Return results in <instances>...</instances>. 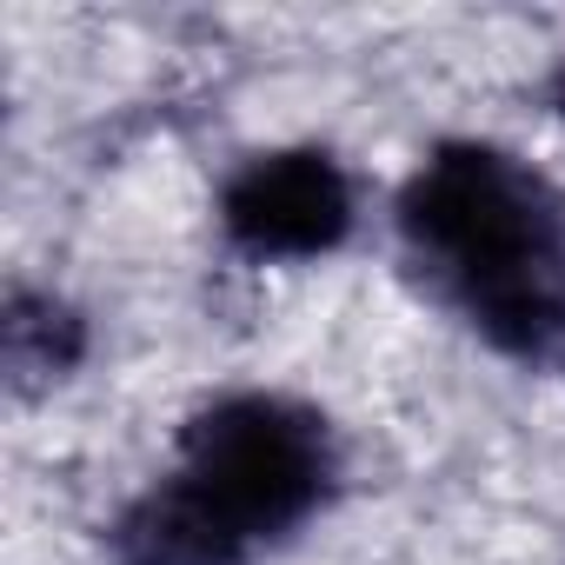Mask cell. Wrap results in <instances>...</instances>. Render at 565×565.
<instances>
[{
  "label": "cell",
  "mask_w": 565,
  "mask_h": 565,
  "mask_svg": "<svg viewBox=\"0 0 565 565\" xmlns=\"http://www.w3.org/2000/svg\"><path fill=\"white\" fill-rule=\"evenodd\" d=\"M0 347H8L14 380H61L81 360V320L47 300V294H14L8 327H0Z\"/></svg>",
  "instance_id": "5"
},
{
  "label": "cell",
  "mask_w": 565,
  "mask_h": 565,
  "mask_svg": "<svg viewBox=\"0 0 565 565\" xmlns=\"http://www.w3.org/2000/svg\"><path fill=\"white\" fill-rule=\"evenodd\" d=\"M558 114H565V74H558Z\"/></svg>",
  "instance_id": "6"
},
{
  "label": "cell",
  "mask_w": 565,
  "mask_h": 565,
  "mask_svg": "<svg viewBox=\"0 0 565 565\" xmlns=\"http://www.w3.org/2000/svg\"><path fill=\"white\" fill-rule=\"evenodd\" d=\"M406 246L505 353H545L565 333V226L539 173L512 153L452 140L399 193Z\"/></svg>",
  "instance_id": "1"
},
{
  "label": "cell",
  "mask_w": 565,
  "mask_h": 565,
  "mask_svg": "<svg viewBox=\"0 0 565 565\" xmlns=\"http://www.w3.org/2000/svg\"><path fill=\"white\" fill-rule=\"evenodd\" d=\"M220 226L253 259H313L333 253L353 226V186L333 153L287 147L246 160L220 193Z\"/></svg>",
  "instance_id": "3"
},
{
  "label": "cell",
  "mask_w": 565,
  "mask_h": 565,
  "mask_svg": "<svg viewBox=\"0 0 565 565\" xmlns=\"http://www.w3.org/2000/svg\"><path fill=\"white\" fill-rule=\"evenodd\" d=\"M180 479L246 545H259L320 512L333 486V439H327V419L294 399L233 393L186 419Z\"/></svg>",
  "instance_id": "2"
},
{
  "label": "cell",
  "mask_w": 565,
  "mask_h": 565,
  "mask_svg": "<svg viewBox=\"0 0 565 565\" xmlns=\"http://www.w3.org/2000/svg\"><path fill=\"white\" fill-rule=\"evenodd\" d=\"M114 565H246V539L173 472L114 519Z\"/></svg>",
  "instance_id": "4"
}]
</instances>
